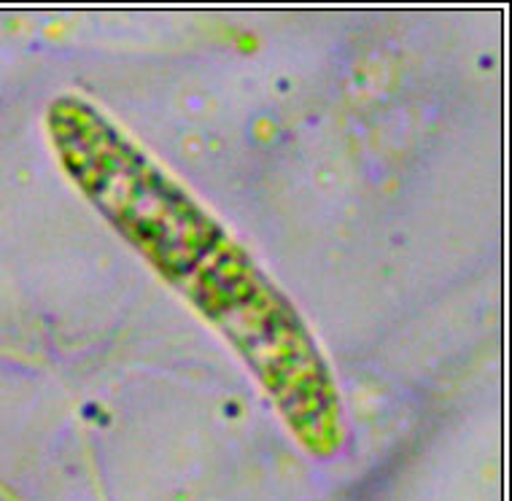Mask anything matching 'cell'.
<instances>
[{"mask_svg": "<svg viewBox=\"0 0 512 501\" xmlns=\"http://www.w3.org/2000/svg\"><path fill=\"white\" fill-rule=\"evenodd\" d=\"M46 135L71 184L238 351L294 437L313 453L335 450V375L289 297L224 224L84 97L52 100Z\"/></svg>", "mask_w": 512, "mask_h": 501, "instance_id": "6da1fadb", "label": "cell"}]
</instances>
